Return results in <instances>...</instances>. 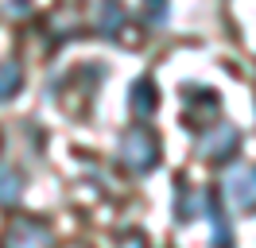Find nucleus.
I'll list each match as a JSON object with an SVG mask.
<instances>
[{
  "instance_id": "nucleus-1",
  "label": "nucleus",
  "mask_w": 256,
  "mask_h": 248,
  "mask_svg": "<svg viewBox=\"0 0 256 248\" xmlns=\"http://www.w3.org/2000/svg\"><path fill=\"white\" fill-rule=\"evenodd\" d=\"M120 159H124L128 170L148 174V170L160 163V136H156L152 128H144V124L128 128L124 136H120Z\"/></svg>"
},
{
  "instance_id": "nucleus-2",
  "label": "nucleus",
  "mask_w": 256,
  "mask_h": 248,
  "mask_svg": "<svg viewBox=\"0 0 256 248\" xmlns=\"http://www.w3.org/2000/svg\"><path fill=\"white\" fill-rule=\"evenodd\" d=\"M0 248H54V232L39 217H12L0 232Z\"/></svg>"
},
{
  "instance_id": "nucleus-3",
  "label": "nucleus",
  "mask_w": 256,
  "mask_h": 248,
  "mask_svg": "<svg viewBox=\"0 0 256 248\" xmlns=\"http://www.w3.org/2000/svg\"><path fill=\"white\" fill-rule=\"evenodd\" d=\"M240 148V132L233 128V124H225V120H214L202 128V136H198V155L202 159H233Z\"/></svg>"
},
{
  "instance_id": "nucleus-4",
  "label": "nucleus",
  "mask_w": 256,
  "mask_h": 248,
  "mask_svg": "<svg viewBox=\"0 0 256 248\" xmlns=\"http://www.w3.org/2000/svg\"><path fill=\"white\" fill-rule=\"evenodd\" d=\"M225 198L237 210H256V167H233L225 174Z\"/></svg>"
},
{
  "instance_id": "nucleus-5",
  "label": "nucleus",
  "mask_w": 256,
  "mask_h": 248,
  "mask_svg": "<svg viewBox=\"0 0 256 248\" xmlns=\"http://www.w3.org/2000/svg\"><path fill=\"white\" fill-rule=\"evenodd\" d=\"M128 108H132L136 116H152V112L160 108V90H156L152 78H136V82H132V90H128Z\"/></svg>"
},
{
  "instance_id": "nucleus-6",
  "label": "nucleus",
  "mask_w": 256,
  "mask_h": 248,
  "mask_svg": "<svg viewBox=\"0 0 256 248\" xmlns=\"http://www.w3.org/2000/svg\"><path fill=\"white\" fill-rule=\"evenodd\" d=\"M124 28H128L124 4H120V0H101V4H97V31H101L105 39H116Z\"/></svg>"
},
{
  "instance_id": "nucleus-7",
  "label": "nucleus",
  "mask_w": 256,
  "mask_h": 248,
  "mask_svg": "<svg viewBox=\"0 0 256 248\" xmlns=\"http://www.w3.org/2000/svg\"><path fill=\"white\" fill-rule=\"evenodd\" d=\"M20 198H24V174L12 163H0V206L12 210Z\"/></svg>"
},
{
  "instance_id": "nucleus-8",
  "label": "nucleus",
  "mask_w": 256,
  "mask_h": 248,
  "mask_svg": "<svg viewBox=\"0 0 256 248\" xmlns=\"http://www.w3.org/2000/svg\"><path fill=\"white\" fill-rule=\"evenodd\" d=\"M202 210H206V190H190L186 182H178V206H175L178 221H194Z\"/></svg>"
},
{
  "instance_id": "nucleus-9",
  "label": "nucleus",
  "mask_w": 256,
  "mask_h": 248,
  "mask_svg": "<svg viewBox=\"0 0 256 248\" xmlns=\"http://www.w3.org/2000/svg\"><path fill=\"white\" fill-rule=\"evenodd\" d=\"M206 217L214 221V248H233V229L222 217V206H218L214 194H206Z\"/></svg>"
},
{
  "instance_id": "nucleus-10",
  "label": "nucleus",
  "mask_w": 256,
  "mask_h": 248,
  "mask_svg": "<svg viewBox=\"0 0 256 248\" xmlns=\"http://www.w3.org/2000/svg\"><path fill=\"white\" fill-rule=\"evenodd\" d=\"M24 90V70H20V62H0V101H12L16 93Z\"/></svg>"
},
{
  "instance_id": "nucleus-11",
  "label": "nucleus",
  "mask_w": 256,
  "mask_h": 248,
  "mask_svg": "<svg viewBox=\"0 0 256 248\" xmlns=\"http://www.w3.org/2000/svg\"><path fill=\"white\" fill-rule=\"evenodd\" d=\"M167 12H171V0H144V20L152 28L167 24Z\"/></svg>"
},
{
  "instance_id": "nucleus-12",
  "label": "nucleus",
  "mask_w": 256,
  "mask_h": 248,
  "mask_svg": "<svg viewBox=\"0 0 256 248\" xmlns=\"http://www.w3.org/2000/svg\"><path fill=\"white\" fill-rule=\"evenodd\" d=\"M32 0H8V4H4V12L12 16V20H20V16H32Z\"/></svg>"
},
{
  "instance_id": "nucleus-13",
  "label": "nucleus",
  "mask_w": 256,
  "mask_h": 248,
  "mask_svg": "<svg viewBox=\"0 0 256 248\" xmlns=\"http://www.w3.org/2000/svg\"><path fill=\"white\" fill-rule=\"evenodd\" d=\"M120 248H148L144 232H124V236H120Z\"/></svg>"
}]
</instances>
